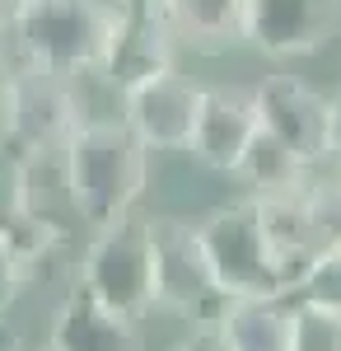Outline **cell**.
<instances>
[{
  "mask_svg": "<svg viewBox=\"0 0 341 351\" xmlns=\"http://www.w3.org/2000/svg\"><path fill=\"white\" fill-rule=\"evenodd\" d=\"M66 197L84 225L103 230L131 216L150 178V145L122 117H89L61 150Z\"/></svg>",
  "mask_w": 341,
  "mask_h": 351,
  "instance_id": "obj_1",
  "label": "cell"
},
{
  "mask_svg": "<svg viewBox=\"0 0 341 351\" xmlns=\"http://www.w3.org/2000/svg\"><path fill=\"white\" fill-rule=\"evenodd\" d=\"M201 243H206L210 271L220 281V291L229 300H276L294 295L299 271L281 258V248L266 234V220L257 197L225 202L197 220Z\"/></svg>",
  "mask_w": 341,
  "mask_h": 351,
  "instance_id": "obj_2",
  "label": "cell"
},
{
  "mask_svg": "<svg viewBox=\"0 0 341 351\" xmlns=\"http://www.w3.org/2000/svg\"><path fill=\"white\" fill-rule=\"evenodd\" d=\"M117 19V0H28L10 38L19 47V61L75 80L103 71Z\"/></svg>",
  "mask_w": 341,
  "mask_h": 351,
  "instance_id": "obj_3",
  "label": "cell"
},
{
  "mask_svg": "<svg viewBox=\"0 0 341 351\" xmlns=\"http://www.w3.org/2000/svg\"><path fill=\"white\" fill-rule=\"evenodd\" d=\"M75 281L84 295L99 304L145 319L159 309V271H155V239H150V220H117L94 230L89 248L79 253Z\"/></svg>",
  "mask_w": 341,
  "mask_h": 351,
  "instance_id": "obj_4",
  "label": "cell"
},
{
  "mask_svg": "<svg viewBox=\"0 0 341 351\" xmlns=\"http://www.w3.org/2000/svg\"><path fill=\"white\" fill-rule=\"evenodd\" d=\"M84 122L89 117L79 112L75 80L28 66V61L10 71V80L0 89V136L14 155H24V160L61 155Z\"/></svg>",
  "mask_w": 341,
  "mask_h": 351,
  "instance_id": "obj_5",
  "label": "cell"
},
{
  "mask_svg": "<svg viewBox=\"0 0 341 351\" xmlns=\"http://www.w3.org/2000/svg\"><path fill=\"white\" fill-rule=\"evenodd\" d=\"M150 239H155V271H159V309L187 319L192 328L220 324L229 295L220 291V281L210 271L197 220L150 216Z\"/></svg>",
  "mask_w": 341,
  "mask_h": 351,
  "instance_id": "obj_6",
  "label": "cell"
},
{
  "mask_svg": "<svg viewBox=\"0 0 341 351\" xmlns=\"http://www.w3.org/2000/svg\"><path fill=\"white\" fill-rule=\"evenodd\" d=\"M257 89V112L271 136H281L299 160L318 169L332 160V99L299 75H266Z\"/></svg>",
  "mask_w": 341,
  "mask_h": 351,
  "instance_id": "obj_7",
  "label": "cell"
},
{
  "mask_svg": "<svg viewBox=\"0 0 341 351\" xmlns=\"http://www.w3.org/2000/svg\"><path fill=\"white\" fill-rule=\"evenodd\" d=\"M262 132V112H257V89L248 84H210L201 99V122L192 136V160L215 169V173H234L243 169L253 141Z\"/></svg>",
  "mask_w": 341,
  "mask_h": 351,
  "instance_id": "obj_8",
  "label": "cell"
},
{
  "mask_svg": "<svg viewBox=\"0 0 341 351\" xmlns=\"http://www.w3.org/2000/svg\"><path fill=\"white\" fill-rule=\"evenodd\" d=\"M337 19L341 0H248V43L276 61L314 56L337 33Z\"/></svg>",
  "mask_w": 341,
  "mask_h": 351,
  "instance_id": "obj_9",
  "label": "cell"
},
{
  "mask_svg": "<svg viewBox=\"0 0 341 351\" xmlns=\"http://www.w3.org/2000/svg\"><path fill=\"white\" fill-rule=\"evenodd\" d=\"M201 99H206V89L173 71V75H159V80L122 94V122L150 150H187L201 122Z\"/></svg>",
  "mask_w": 341,
  "mask_h": 351,
  "instance_id": "obj_10",
  "label": "cell"
},
{
  "mask_svg": "<svg viewBox=\"0 0 341 351\" xmlns=\"http://www.w3.org/2000/svg\"><path fill=\"white\" fill-rule=\"evenodd\" d=\"M178 33L164 14H131L122 10L117 33H112V47L103 61V84L117 94H131L140 84L159 80V75H173V56H178Z\"/></svg>",
  "mask_w": 341,
  "mask_h": 351,
  "instance_id": "obj_11",
  "label": "cell"
},
{
  "mask_svg": "<svg viewBox=\"0 0 341 351\" xmlns=\"http://www.w3.org/2000/svg\"><path fill=\"white\" fill-rule=\"evenodd\" d=\"M47 342L56 351H145L140 319H127V314L99 304L94 295H84V291L61 300Z\"/></svg>",
  "mask_w": 341,
  "mask_h": 351,
  "instance_id": "obj_12",
  "label": "cell"
},
{
  "mask_svg": "<svg viewBox=\"0 0 341 351\" xmlns=\"http://www.w3.org/2000/svg\"><path fill=\"white\" fill-rule=\"evenodd\" d=\"M220 332L234 351H294V295L276 300H229Z\"/></svg>",
  "mask_w": 341,
  "mask_h": 351,
  "instance_id": "obj_13",
  "label": "cell"
},
{
  "mask_svg": "<svg viewBox=\"0 0 341 351\" xmlns=\"http://www.w3.org/2000/svg\"><path fill=\"white\" fill-rule=\"evenodd\" d=\"M168 24L192 52H225L248 43V0H173Z\"/></svg>",
  "mask_w": 341,
  "mask_h": 351,
  "instance_id": "obj_14",
  "label": "cell"
},
{
  "mask_svg": "<svg viewBox=\"0 0 341 351\" xmlns=\"http://www.w3.org/2000/svg\"><path fill=\"white\" fill-rule=\"evenodd\" d=\"M266 220V234L271 243L281 248L290 267L304 276V267L323 253V234H318V220H314V202H309V188L299 192H276V197H257ZM299 291V286H294Z\"/></svg>",
  "mask_w": 341,
  "mask_h": 351,
  "instance_id": "obj_15",
  "label": "cell"
},
{
  "mask_svg": "<svg viewBox=\"0 0 341 351\" xmlns=\"http://www.w3.org/2000/svg\"><path fill=\"white\" fill-rule=\"evenodd\" d=\"M238 178L253 188V197H276V192L309 188V164L299 160L281 136H271L262 127L253 150H248V160H243V169H238Z\"/></svg>",
  "mask_w": 341,
  "mask_h": 351,
  "instance_id": "obj_16",
  "label": "cell"
},
{
  "mask_svg": "<svg viewBox=\"0 0 341 351\" xmlns=\"http://www.w3.org/2000/svg\"><path fill=\"white\" fill-rule=\"evenodd\" d=\"M33 188H28V160L0 145V234H14L33 216Z\"/></svg>",
  "mask_w": 341,
  "mask_h": 351,
  "instance_id": "obj_17",
  "label": "cell"
},
{
  "mask_svg": "<svg viewBox=\"0 0 341 351\" xmlns=\"http://www.w3.org/2000/svg\"><path fill=\"white\" fill-rule=\"evenodd\" d=\"M294 300H304V304H314V309H327V314H337V319H341V243L323 248L314 263L304 267Z\"/></svg>",
  "mask_w": 341,
  "mask_h": 351,
  "instance_id": "obj_18",
  "label": "cell"
},
{
  "mask_svg": "<svg viewBox=\"0 0 341 351\" xmlns=\"http://www.w3.org/2000/svg\"><path fill=\"white\" fill-rule=\"evenodd\" d=\"M294 351H341V319L294 300Z\"/></svg>",
  "mask_w": 341,
  "mask_h": 351,
  "instance_id": "obj_19",
  "label": "cell"
},
{
  "mask_svg": "<svg viewBox=\"0 0 341 351\" xmlns=\"http://www.w3.org/2000/svg\"><path fill=\"white\" fill-rule=\"evenodd\" d=\"M24 281H28V271H24V263H19V253H14V243L0 234V314L19 300Z\"/></svg>",
  "mask_w": 341,
  "mask_h": 351,
  "instance_id": "obj_20",
  "label": "cell"
},
{
  "mask_svg": "<svg viewBox=\"0 0 341 351\" xmlns=\"http://www.w3.org/2000/svg\"><path fill=\"white\" fill-rule=\"evenodd\" d=\"M173 351H234V347H229V337L220 332V324H197Z\"/></svg>",
  "mask_w": 341,
  "mask_h": 351,
  "instance_id": "obj_21",
  "label": "cell"
},
{
  "mask_svg": "<svg viewBox=\"0 0 341 351\" xmlns=\"http://www.w3.org/2000/svg\"><path fill=\"white\" fill-rule=\"evenodd\" d=\"M117 10H131V14H164L173 10V0H117Z\"/></svg>",
  "mask_w": 341,
  "mask_h": 351,
  "instance_id": "obj_22",
  "label": "cell"
},
{
  "mask_svg": "<svg viewBox=\"0 0 341 351\" xmlns=\"http://www.w3.org/2000/svg\"><path fill=\"white\" fill-rule=\"evenodd\" d=\"M24 10H28V0H0V33H14Z\"/></svg>",
  "mask_w": 341,
  "mask_h": 351,
  "instance_id": "obj_23",
  "label": "cell"
},
{
  "mask_svg": "<svg viewBox=\"0 0 341 351\" xmlns=\"http://www.w3.org/2000/svg\"><path fill=\"white\" fill-rule=\"evenodd\" d=\"M332 160L341 169V89L332 94Z\"/></svg>",
  "mask_w": 341,
  "mask_h": 351,
  "instance_id": "obj_24",
  "label": "cell"
},
{
  "mask_svg": "<svg viewBox=\"0 0 341 351\" xmlns=\"http://www.w3.org/2000/svg\"><path fill=\"white\" fill-rule=\"evenodd\" d=\"M10 71H14V66L5 61V33H0V89H5V80H10Z\"/></svg>",
  "mask_w": 341,
  "mask_h": 351,
  "instance_id": "obj_25",
  "label": "cell"
},
{
  "mask_svg": "<svg viewBox=\"0 0 341 351\" xmlns=\"http://www.w3.org/2000/svg\"><path fill=\"white\" fill-rule=\"evenodd\" d=\"M38 351H56V347H52V342H47V347H38Z\"/></svg>",
  "mask_w": 341,
  "mask_h": 351,
  "instance_id": "obj_26",
  "label": "cell"
}]
</instances>
